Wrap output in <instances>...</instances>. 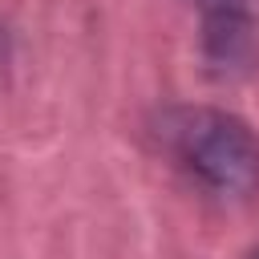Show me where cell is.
Wrapping results in <instances>:
<instances>
[{
	"label": "cell",
	"instance_id": "6da1fadb",
	"mask_svg": "<svg viewBox=\"0 0 259 259\" xmlns=\"http://www.w3.org/2000/svg\"><path fill=\"white\" fill-rule=\"evenodd\" d=\"M158 138L214 194L251 198L259 190V138L235 113L214 105H170L158 117Z\"/></svg>",
	"mask_w": 259,
	"mask_h": 259
},
{
	"label": "cell",
	"instance_id": "7a4b0ae2",
	"mask_svg": "<svg viewBox=\"0 0 259 259\" xmlns=\"http://www.w3.org/2000/svg\"><path fill=\"white\" fill-rule=\"evenodd\" d=\"M202 12V49L206 61L227 69H239L255 53V24H259V0H194Z\"/></svg>",
	"mask_w": 259,
	"mask_h": 259
}]
</instances>
